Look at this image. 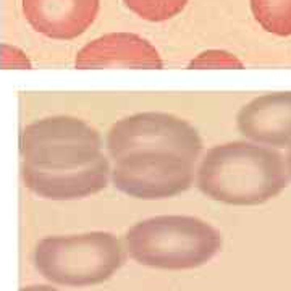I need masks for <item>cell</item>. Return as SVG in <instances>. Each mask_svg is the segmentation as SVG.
Wrapping results in <instances>:
<instances>
[{
  "mask_svg": "<svg viewBox=\"0 0 291 291\" xmlns=\"http://www.w3.org/2000/svg\"><path fill=\"white\" fill-rule=\"evenodd\" d=\"M196 186L212 201L259 205L277 197L289 183L286 160L277 149L233 141L209 149L196 169Z\"/></svg>",
  "mask_w": 291,
  "mask_h": 291,
  "instance_id": "obj_1",
  "label": "cell"
},
{
  "mask_svg": "<svg viewBox=\"0 0 291 291\" xmlns=\"http://www.w3.org/2000/svg\"><path fill=\"white\" fill-rule=\"evenodd\" d=\"M223 244L217 228L191 215H159L133 225L124 251L138 264L162 270H191L212 261Z\"/></svg>",
  "mask_w": 291,
  "mask_h": 291,
  "instance_id": "obj_2",
  "label": "cell"
},
{
  "mask_svg": "<svg viewBox=\"0 0 291 291\" xmlns=\"http://www.w3.org/2000/svg\"><path fill=\"white\" fill-rule=\"evenodd\" d=\"M124 247L109 231L43 239L36 247V267L52 283L85 288L104 283L124 264Z\"/></svg>",
  "mask_w": 291,
  "mask_h": 291,
  "instance_id": "obj_3",
  "label": "cell"
},
{
  "mask_svg": "<svg viewBox=\"0 0 291 291\" xmlns=\"http://www.w3.org/2000/svg\"><path fill=\"white\" fill-rule=\"evenodd\" d=\"M23 154L31 169L74 170L86 167L102 154V138L96 128L76 116H52L24 130Z\"/></svg>",
  "mask_w": 291,
  "mask_h": 291,
  "instance_id": "obj_4",
  "label": "cell"
},
{
  "mask_svg": "<svg viewBox=\"0 0 291 291\" xmlns=\"http://www.w3.org/2000/svg\"><path fill=\"white\" fill-rule=\"evenodd\" d=\"M110 181L123 194L157 201L185 193L194 183L196 162L167 151H133L113 160Z\"/></svg>",
  "mask_w": 291,
  "mask_h": 291,
  "instance_id": "obj_5",
  "label": "cell"
},
{
  "mask_svg": "<svg viewBox=\"0 0 291 291\" xmlns=\"http://www.w3.org/2000/svg\"><path fill=\"white\" fill-rule=\"evenodd\" d=\"M112 159L133 151H167L197 162L202 139L197 130L181 116L163 112H141L112 124L105 138Z\"/></svg>",
  "mask_w": 291,
  "mask_h": 291,
  "instance_id": "obj_6",
  "label": "cell"
},
{
  "mask_svg": "<svg viewBox=\"0 0 291 291\" xmlns=\"http://www.w3.org/2000/svg\"><path fill=\"white\" fill-rule=\"evenodd\" d=\"M236 127L251 143L289 149L291 93H273L253 99L238 112Z\"/></svg>",
  "mask_w": 291,
  "mask_h": 291,
  "instance_id": "obj_7",
  "label": "cell"
},
{
  "mask_svg": "<svg viewBox=\"0 0 291 291\" xmlns=\"http://www.w3.org/2000/svg\"><path fill=\"white\" fill-rule=\"evenodd\" d=\"M76 68H162L155 47L133 32H110L81 49L74 60Z\"/></svg>",
  "mask_w": 291,
  "mask_h": 291,
  "instance_id": "obj_8",
  "label": "cell"
},
{
  "mask_svg": "<svg viewBox=\"0 0 291 291\" xmlns=\"http://www.w3.org/2000/svg\"><path fill=\"white\" fill-rule=\"evenodd\" d=\"M24 180L39 196L54 201H73L97 194L107 188L110 180V162L101 154L86 167L74 170L43 172L26 167Z\"/></svg>",
  "mask_w": 291,
  "mask_h": 291,
  "instance_id": "obj_9",
  "label": "cell"
},
{
  "mask_svg": "<svg viewBox=\"0 0 291 291\" xmlns=\"http://www.w3.org/2000/svg\"><path fill=\"white\" fill-rule=\"evenodd\" d=\"M26 20L52 39H74L94 23L99 0H23Z\"/></svg>",
  "mask_w": 291,
  "mask_h": 291,
  "instance_id": "obj_10",
  "label": "cell"
},
{
  "mask_svg": "<svg viewBox=\"0 0 291 291\" xmlns=\"http://www.w3.org/2000/svg\"><path fill=\"white\" fill-rule=\"evenodd\" d=\"M251 10L265 31L291 36V0H251Z\"/></svg>",
  "mask_w": 291,
  "mask_h": 291,
  "instance_id": "obj_11",
  "label": "cell"
},
{
  "mask_svg": "<svg viewBox=\"0 0 291 291\" xmlns=\"http://www.w3.org/2000/svg\"><path fill=\"white\" fill-rule=\"evenodd\" d=\"M123 2L139 18L159 23L177 16L186 7L188 0H123Z\"/></svg>",
  "mask_w": 291,
  "mask_h": 291,
  "instance_id": "obj_12",
  "label": "cell"
},
{
  "mask_svg": "<svg viewBox=\"0 0 291 291\" xmlns=\"http://www.w3.org/2000/svg\"><path fill=\"white\" fill-rule=\"evenodd\" d=\"M189 66H212V68H230V66H238L241 68L243 63L236 60L235 57L223 51H209L202 55H199L196 60L189 63Z\"/></svg>",
  "mask_w": 291,
  "mask_h": 291,
  "instance_id": "obj_13",
  "label": "cell"
},
{
  "mask_svg": "<svg viewBox=\"0 0 291 291\" xmlns=\"http://www.w3.org/2000/svg\"><path fill=\"white\" fill-rule=\"evenodd\" d=\"M21 291H58V289L51 288V286H29V288H24Z\"/></svg>",
  "mask_w": 291,
  "mask_h": 291,
  "instance_id": "obj_14",
  "label": "cell"
},
{
  "mask_svg": "<svg viewBox=\"0 0 291 291\" xmlns=\"http://www.w3.org/2000/svg\"><path fill=\"white\" fill-rule=\"evenodd\" d=\"M286 160V169H288V175H289V180H291V147L288 149V154L285 157Z\"/></svg>",
  "mask_w": 291,
  "mask_h": 291,
  "instance_id": "obj_15",
  "label": "cell"
}]
</instances>
